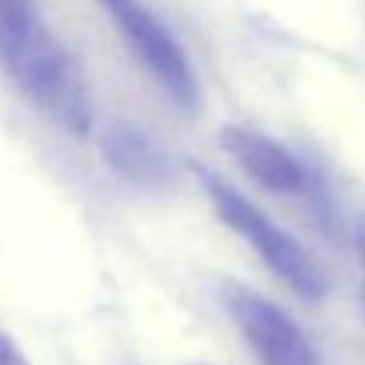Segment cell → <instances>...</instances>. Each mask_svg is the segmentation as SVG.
Returning <instances> with one entry per match:
<instances>
[{
  "mask_svg": "<svg viewBox=\"0 0 365 365\" xmlns=\"http://www.w3.org/2000/svg\"><path fill=\"white\" fill-rule=\"evenodd\" d=\"M0 68L18 93L46 118L75 135L93 124V96L86 75L57 32L25 4H0Z\"/></svg>",
  "mask_w": 365,
  "mask_h": 365,
  "instance_id": "obj_1",
  "label": "cell"
},
{
  "mask_svg": "<svg viewBox=\"0 0 365 365\" xmlns=\"http://www.w3.org/2000/svg\"><path fill=\"white\" fill-rule=\"evenodd\" d=\"M202 188H206V195L213 202V213L262 259V266L280 284H287L305 302H319L327 294V277L312 262V255L294 242L280 224H273L255 202H248L235 185L220 181L210 170H202Z\"/></svg>",
  "mask_w": 365,
  "mask_h": 365,
  "instance_id": "obj_2",
  "label": "cell"
},
{
  "mask_svg": "<svg viewBox=\"0 0 365 365\" xmlns=\"http://www.w3.org/2000/svg\"><path fill=\"white\" fill-rule=\"evenodd\" d=\"M96 4L114 21L124 46L138 57V64L160 82V89L185 110L199 107V78L174 32L142 0H96Z\"/></svg>",
  "mask_w": 365,
  "mask_h": 365,
  "instance_id": "obj_3",
  "label": "cell"
},
{
  "mask_svg": "<svg viewBox=\"0 0 365 365\" xmlns=\"http://www.w3.org/2000/svg\"><path fill=\"white\" fill-rule=\"evenodd\" d=\"M227 312H231L235 327L242 330L252 355L259 359V365H323L319 351L305 337V330L277 302H269L248 287H231Z\"/></svg>",
  "mask_w": 365,
  "mask_h": 365,
  "instance_id": "obj_4",
  "label": "cell"
},
{
  "mask_svg": "<svg viewBox=\"0 0 365 365\" xmlns=\"http://www.w3.org/2000/svg\"><path fill=\"white\" fill-rule=\"evenodd\" d=\"M220 145L235 160V167L242 174H248L255 185H262L266 192L298 195L309 185V174L298 163V156L287 145H280L277 138L262 135V131H252L245 124H227L220 131Z\"/></svg>",
  "mask_w": 365,
  "mask_h": 365,
  "instance_id": "obj_5",
  "label": "cell"
},
{
  "mask_svg": "<svg viewBox=\"0 0 365 365\" xmlns=\"http://www.w3.org/2000/svg\"><path fill=\"white\" fill-rule=\"evenodd\" d=\"M103 153L128 178H156L160 174V153L128 124H110V131L103 135Z\"/></svg>",
  "mask_w": 365,
  "mask_h": 365,
  "instance_id": "obj_6",
  "label": "cell"
},
{
  "mask_svg": "<svg viewBox=\"0 0 365 365\" xmlns=\"http://www.w3.org/2000/svg\"><path fill=\"white\" fill-rule=\"evenodd\" d=\"M0 365H32L25 359V351L14 344V337L0 327Z\"/></svg>",
  "mask_w": 365,
  "mask_h": 365,
  "instance_id": "obj_7",
  "label": "cell"
},
{
  "mask_svg": "<svg viewBox=\"0 0 365 365\" xmlns=\"http://www.w3.org/2000/svg\"><path fill=\"white\" fill-rule=\"evenodd\" d=\"M355 242H359V259H362V273H365V217L359 220V235H355Z\"/></svg>",
  "mask_w": 365,
  "mask_h": 365,
  "instance_id": "obj_8",
  "label": "cell"
},
{
  "mask_svg": "<svg viewBox=\"0 0 365 365\" xmlns=\"http://www.w3.org/2000/svg\"><path fill=\"white\" fill-rule=\"evenodd\" d=\"M0 4H4V0H0Z\"/></svg>",
  "mask_w": 365,
  "mask_h": 365,
  "instance_id": "obj_9",
  "label": "cell"
}]
</instances>
